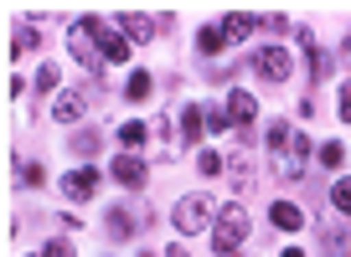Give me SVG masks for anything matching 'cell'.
<instances>
[{
    "instance_id": "34",
    "label": "cell",
    "mask_w": 351,
    "mask_h": 257,
    "mask_svg": "<svg viewBox=\"0 0 351 257\" xmlns=\"http://www.w3.org/2000/svg\"><path fill=\"white\" fill-rule=\"evenodd\" d=\"M341 57H346V67H351V31H346V42H341Z\"/></svg>"
},
{
    "instance_id": "12",
    "label": "cell",
    "mask_w": 351,
    "mask_h": 257,
    "mask_svg": "<svg viewBox=\"0 0 351 257\" xmlns=\"http://www.w3.org/2000/svg\"><path fill=\"white\" fill-rule=\"evenodd\" d=\"M109 175H114L119 185H130V191H134V185H145V175H150V170H145L140 154H119V160L109 165Z\"/></svg>"
},
{
    "instance_id": "28",
    "label": "cell",
    "mask_w": 351,
    "mask_h": 257,
    "mask_svg": "<svg viewBox=\"0 0 351 257\" xmlns=\"http://www.w3.org/2000/svg\"><path fill=\"white\" fill-rule=\"evenodd\" d=\"M207 134H232V118L222 113V108H212V113H207Z\"/></svg>"
},
{
    "instance_id": "8",
    "label": "cell",
    "mask_w": 351,
    "mask_h": 257,
    "mask_svg": "<svg viewBox=\"0 0 351 257\" xmlns=\"http://www.w3.org/2000/svg\"><path fill=\"white\" fill-rule=\"evenodd\" d=\"M88 113V87H67V93L52 98V118L57 124H77Z\"/></svg>"
},
{
    "instance_id": "19",
    "label": "cell",
    "mask_w": 351,
    "mask_h": 257,
    "mask_svg": "<svg viewBox=\"0 0 351 257\" xmlns=\"http://www.w3.org/2000/svg\"><path fill=\"white\" fill-rule=\"evenodd\" d=\"M42 46V31L36 26H16V36H11V57H26V52H36Z\"/></svg>"
},
{
    "instance_id": "24",
    "label": "cell",
    "mask_w": 351,
    "mask_h": 257,
    "mask_svg": "<svg viewBox=\"0 0 351 257\" xmlns=\"http://www.w3.org/2000/svg\"><path fill=\"white\" fill-rule=\"evenodd\" d=\"M150 93H155L150 72H130V83H124V98H130V103H145Z\"/></svg>"
},
{
    "instance_id": "17",
    "label": "cell",
    "mask_w": 351,
    "mask_h": 257,
    "mask_svg": "<svg viewBox=\"0 0 351 257\" xmlns=\"http://www.w3.org/2000/svg\"><path fill=\"white\" fill-rule=\"evenodd\" d=\"M202 134H207V113H202L197 103H186V108H181V139L202 144Z\"/></svg>"
},
{
    "instance_id": "2",
    "label": "cell",
    "mask_w": 351,
    "mask_h": 257,
    "mask_svg": "<svg viewBox=\"0 0 351 257\" xmlns=\"http://www.w3.org/2000/svg\"><path fill=\"white\" fill-rule=\"evenodd\" d=\"M243 242H248V211H243L238 201H228L217 216H212V252H217V257H232Z\"/></svg>"
},
{
    "instance_id": "11",
    "label": "cell",
    "mask_w": 351,
    "mask_h": 257,
    "mask_svg": "<svg viewBox=\"0 0 351 257\" xmlns=\"http://www.w3.org/2000/svg\"><path fill=\"white\" fill-rule=\"evenodd\" d=\"M119 31L130 36V42H140V46H145V42H155V31H160V26H155L145 11H124V16H119Z\"/></svg>"
},
{
    "instance_id": "4",
    "label": "cell",
    "mask_w": 351,
    "mask_h": 257,
    "mask_svg": "<svg viewBox=\"0 0 351 257\" xmlns=\"http://www.w3.org/2000/svg\"><path fill=\"white\" fill-rule=\"evenodd\" d=\"M171 221H176V232H202V226H212V201L207 195H181L176 201V211H171Z\"/></svg>"
},
{
    "instance_id": "33",
    "label": "cell",
    "mask_w": 351,
    "mask_h": 257,
    "mask_svg": "<svg viewBox=\"0 0 351 257\" xmlns=\"http://www.w3.org/2000/svg\"><path fill=\"white\" fill-rule=\"evenodd\" d=\"M160 257H191V252H186V247H181V242H176V247H165Z\"/></svg>"
},
{
    "instance_id": "5",
    "label": "cell",
    "mask_w": 351,
    "mask_h": 257,
    "mask_svg": "<svg viewBox=\"0 0 351 257\" xmlns=\"http://www.w3.org/2000/svg\"><path fill=\"white\" fill-rule=\"evenodd\" d=\"M253 72H258L263 83H285V77H289V52L279 42L258 46V52H253Z\"/></svg>"
},
{
    "instance_id": "22",
    "label": "cell",
    "mask_w": 351,
    "mask_h": 257,
    "mask_svg": "<svg viewBox=\"0 0 351 257\" xmlns=\"http://www.w3.org/2000/svg\"><path fill=\"white\" fill-rule=\"evenodd\" d=\"M289 134H295V124H289V118H274V124H269V134H263V144H269V154H279L289 144Z\"/></svg>"
},
{
    "instance_id": "6",
    "label": "cell",
    "mask_w": 351,
    "mask_h": 257,
    "mask_svg": "<svg viewBox=\"0 0 351 257\" xmlns=\"http://www.w3.org/2000/svg\"><path fill=\"white\" fill-rule=\"evenodd\" d=\"M222 170H228V180H232V191H248L253 185V154H248V139H238L228 150V160H222Z\"/></svg>"
},
{
    "instance_id": "26",
    "label": "cell",
    "mask_w": 351,
    "mask_h": 257,
    "mask_svg": "<svg viewBox=\"0 0 351 257\" xmlns=\"http://www.w3.org/2000/svg\"><path fill=\"white\" fill-rule=\"evenodd\" d=\"M341 160H346V150H341L336 139H330V144H320V165H326V170H341Z\"/></svg>"
},
{
    "instance_id": "7",
    "label": "cell",
    "mask_w": 351,
    "mask_h": 257,
    "mask_svg": "<svg viewBox=\"0 0 351 257\" xmlns=\"http://www.w3.org/2000/svg\"><path fill=\"white\" fill-rule=\"evenodd\" d=\"M99 180L104 175L93 170V165H77L73 175H62V195L67 201H93V195H99Z\"/></svg>"
},
{
    "instance_id": "25",
    "label": "cell",
    "mask_w": 351,
    "mask_h": 257,
    "mask_svg": "<svg viewBox=\"0 0 351 257\" xmlns=\"http://www.w3.org/2000/svg\"><path fill=\"white\" fill-rule=\"evenodd\" d=\"M330 206H336L341 216H351V180H336V185H330Z\"/></svg>"
},
{
    "instance_id": "1",
    "label": "cell",
    "mask_w": 351,
    "mask_h": 257,
    "mask_svg": "<svg viewBox=\"0 0 351 257\" xmlns=\"http://www.w3.org/2000/svg\"><path fill=\"white\" fill-rule=\"evenodd\" d=\"M104 16H77L73 26H67V52H73V62L83 67V72H99L104 67Z\"/></svg>"
},
{
    "instance_id": "14",
    "label": "cell",
    "mask_w": 351,
    "mask_h": 257,
    "mask_svg": "<svg viewBox=\"0 0 351 257\" xmlns=\"http://www.w3.org/2000/svg\"><path fill=\"white\" fill-rule=\"evenodd\" d=\"M217 31H222V42L232 46V42H243V36H253V31H258V16H243V11L232 16V11H228V16L217 21Z\"/></svg>"
},
{
    "instance_id": "23",
    "label": "cell",
    "mask_w": 351,
    "mask_h": 257,
    "mask_svg": "<svg viewBox=\"0 0 351 257\" xmlns=\"http://www.w3.org/2000/svg\"><path fill=\"white\" fill-rule=\"evenodd\" d=\"M145 139H150V124H140V118H130V124L119 128V144H124V150H130V154L140 150Z\"/></svg>"
},
{
    "instance_id": "13",
    "label": "cell",
    "mask_w": 351,
    "mask_h": 257,
    "mask_svg": "<svg viewBox=\"0 0 351 257\" xmlns=\"http://www.w3.org/2000/svg\"><path fill=\"white\" fill-rule=\"evenodd\" d=\"M315 236H320V257H351V242H346V232H341L336 221H320Z\"/></svg>"
},
{
    "instance_id": "18",
    "label": "cell",
    "mask_w": 351,
    "mask_h": 257,
    "mask_svg": "<svg viewBox=\"0 0 351 257\" xmlns=\"http://www.w3.org/2000/svg\"><path fill=\"white\" fill-rule=\"evenodd\" d=\"M104 62H130V36L119 26H104Z\"/></svg>"
},
{
    "instance_id": "15",
    "label": "cell",
    "mask_w": 351,
    "mask_h": 257,
    "mask_svg": "<svg viewBox=\"0 0 351 257\" xmlns=\"http://www.w3.org/2000/svg\"><path fill=\"white\" fill-rule=\"evenodd\" d=\"M269 221H274L279 232H300V226H305V211H300L295 201H274L269 206Z\"/></svg>"
},
{
    "instance_id": "31",
    "label": "cell",
    "mask_w": 351,
    "mask_h": 257,
    "mask_svg": "<svg viewBox=\"0 0 351 257\" xmlns=\"http://www.w3.org/2000/svg\"><path fill=\"white\" fill-rule=\"evenodd\" d=\"M336 113H341V124H351V83L341 87V103H336Z\"/></svg>"
},
{
    "instance_id": "16",
    "label": "cell",
    "mask_w": 351,
    "mask_h": 257,
    "mask_svg": "<svg viewBox=\"0 0 351 257\" xmlns=\"http://www.w3.org/2000/svg\"><path fill=\"white\" fill-rule=\"evenodd\" d=\"M300 46H305L310 57V83H320V77H330V57L315 46V31H300Z\"/></svg>"
},
{
    "instance_id": "21",
    "label": "cell",
    "mask_w": 351,
    "mask_h": 257,
    "mask_svg": "<svg viewBox=\"0 0 351 257\" xmlns=\"http://www.w3.org/2000/svg\"><path fill=\"white\" fill-rule=\"evenodd\" d=\"M99 150H104V139L93 134V128H77V134H73V154H77V160H93Z\"/></svg>"
},
{
    "instance_id": "27",
    "label": "cell",
    "mask_w": 351,
    "mask_h": 257,
    "mask_svg": "<svg viewBox=\"0 0 351 257\" xmlns=\"http://www.w3.org/2000/svg\"><path fill=\"white\" fill-rule=\"evenodd\" d=\"M57 83H62V72H57V62H47L42 72H36V93H52Z\"/></svg>"
},
{
    "instance_id": "20",
    "label": "cell",
    "mask_w": 351,
    "mask_h": 257,
    "mask_svg": "<svg viewBox=\"0 0 351 257\" xmlns=\"http://www.w3.org/2000/svg\"><path fill=\"white\" fill-rule=\"evenodd\" d=\"M197 52L202 57H222V52H228V42H222L217 26H202V31H197Z\"/></svg>"
},
{
    "instance_id": "32",
    "label": "cell",
    "mask_w": 351,
    "mask_h": 257,
    "mask_svg": "<svg viewBox=\"0 0 351 257\" xmlns=\"http://www.w3.org/2000/svg\"><path fill=\"white\" fill-rule=\"evenodd\" d=\"M258 26H263V31H274V36H279V31H289V21H285V16H263Z\"/></svg>"
},
{
    "instance_id": "29",
    "label": "cell",
    "mask_w": 351,
    "mask_h": 257,
    "mask_svg": "<svg viewBox=\"0 0 351 257\" xmlns=\"http://www.w3.org/2000/svg\"><path fill=\"white\" fill-rule=\"evenodd\" d=\"M197 170H202V175H222V154L202 150V154H197Z\"/></svg>"
},
{
    "instance_id": "9",
    "label": "cell",
    "mask_w": 351,
    "mask_h": 257,
    "mask_svg": "<svg viewBox=\"0 0 351 257\" xmlns=\"http://www.w3.org/2000/svg\"><path fill=\"white\" fill-rule=\"evenodd\" d=\"M104 232H109L114 242H130V236L140 232V216H134L130 206H109V216H104Z\"/></svg>"
},
{
    "instance_id": "10",
    "label": "cell",
    "mask_w": 351,
    "mask_h": 257,
    "mask_svg": "<svg viewBox=\"0 0 351 257\" xmlns=\"http://www.w3.org/2000/svg\"><path fill=\"white\" fill-rule=\"evenodd\" d=\"M222 113H228V118H232V124H238V128H248L253 118H258V103H253V93H243V87H232V93H228V103H222Z\"/></svg>"
},
{
    "instance_id": "35",
    "label": "cell",
    "mask_w": 351,
    "mask_h": 257,
    "mask_svg": "<svg viewBox=\"0 0 351 257\" xmlns=\"http://www.w3.org/2000/svg\"><path fill=\"white\" fill-rule=\"evenodd\" d=\"M279 257H305V252H300V247H285V252H279Z\"/></svg>"
},
{
    "instance_id": "3",
    "label": "cell",
    "mask_w": 351,
    "mask_h": 257,
    "mask_svg": "<svg viewBox=\"0 0 351 257\" xmlns=\"http://www.w3.org/2000/svg\"><path fill=\"white\" fill-rule=\"evenodd\" d=\"M305 160H310V134H289V144L274 154V175L279 180H305Z\"/></svg>"
},
{
    "instance_id": "30",
    "label": "cell",
    "mask_w": 351,
    "mask_h": 257,
    "mask_svg": "<svg viewBox=\"0 0 351 257\" xmlns=\"http://www.w3.org/2000/svg\"><path fill=\"white\" fill-rule=\"evenodd\" d=\"M42 257H77V252H73V242H62V236H52V242L42 247Z\"/></svg>"
}]
</instances>
